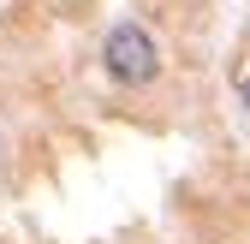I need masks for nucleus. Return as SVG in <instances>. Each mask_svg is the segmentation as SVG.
I'll return each mask as SVG.
<instances>
[{"mask_svg":"<svg viewBox=\"0 0 250 244\" xmlns=\"http://www.w3.org/2000/svg\"><path fill=\"white\" fill-rule=\"evenodd\" d=\"M102 66H107V78L143 89V83L161 78V48H155V36L143 24H113L107 42H102Z\"/></svg>","mask_w":250,"mask_h":244,"instance_id":"1","label":"nucleus"},{"mask_svg":"<svg viewBox=\"0 0 250 244\" xmlns=\"http://www.w3.org/2000/svg\"><path fill=\"white\" fill-rule=\"evenodd\" d=\"M238 96H244V107H250V72H244V83H238Z\"/></svg>","mask_w":250,"mask_h":244,"instance_id":"2","label":"nucleus"}]
</instances>
